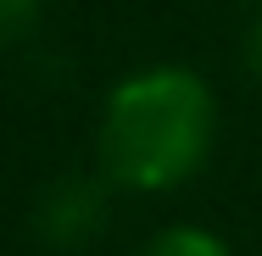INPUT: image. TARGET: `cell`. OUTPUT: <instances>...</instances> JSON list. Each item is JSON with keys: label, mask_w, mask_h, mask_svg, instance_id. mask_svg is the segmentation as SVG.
I'll list each match as a JSON object with an SVG mask.
<instances>
[{"label": "cell", "mask_w": 262, "mask_h": 256, "mask_svg": "<svg viewBox=\"0 0 262 256\" xmlns=\"http://www.w3.org/2000/svg\"><path fill=\"white\" fill-rule=\"evenodd\" d=\"M39 0H0V39H17L28 22H34Z\"/></svg>", "instance_id": "4"}, {"label": "cell", "mask_w": 262, "mask_h": 256, "mask_svg": "<svg viewBox=\"0 0 262 256\" xmlns=\"http://www.w3.org/2000/svg\"><path fill=\"white\" fill-rule=\"evenodd\" d=\"M246 73L262 84V17L251 22V34H246Z\"/></svg>", "instance_id": "5"}, {"label": "cell", "mask_w": 262, "mask_h": 256, "mask_svg": "<svg viewBox=\"0 0 262 256\" xmlns=\"http://www.w3.org/2000/svg\"><path fill=\"white\" fill-rule=\"evenodd\" d=\"M39 234L56 251H84L106 228V190L95 178H61L51 195L39 201Z\"/></svg>", "instance_id": "2"}, {"label": "cell", "mask_w": 262, "mask_h": 256, "mask_svg": "<svg viewBox=\"0 0 262 256\" xmlns=\"http://www.w3.org/2000/svg\"><path fill=\"white\" fill-rule=\"evenodd\" d=\"M217 106L184 67H151L112 89L101 123V161L128 190H173L212 151Z\"/></svg>", "instance_id": "1"}, {"label": "cell", "mask_w": 262, "mask_h": 256, "mask_svg": "<svg viewBox=\"0 0 262 256\" xmlns=\"http://www.w3.org/2000/svg\"><path fill=\"white\" fill-rule=\"evenodd\" d=\"M145 256H229V251H223V240L207 234V228H167V234L151 240Z\"/></svg>", "instance_id": "3"}]
</instances>
